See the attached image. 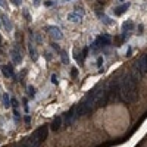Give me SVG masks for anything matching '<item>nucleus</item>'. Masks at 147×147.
Masks as SVG:
<instances>
[{"label":"nucleus","instance_id":"obj_21","mask_svg":"<svg viewBox=\"0 0 147 147\" xmlns=\"http://www.w3.org/2000/svg\"><path fill=\"white\" fill-rule=\"evenodd\" d=\"M102 63H103V56H99V59H97V66L100 68V66H102Z\"/></svg>","mask_w":147,"mask_h":147},{"label":"nucleus","instance_id":"obj_2","mask_svg":"<svg viewBox=\"0 0 147 147\" xmlns=\"http://www.w3.org/2000/svg\"><path fill=\"white\" fill-rule=\"evenodd\" d=\"M76 118H78V116H76L75 106H74V107L69 109V112H66V113H65V116H63V122H65V125H66V127H69V125H71Z\"/></svg>","mask_w":147,"mask_h":147},{"label":"nucleus","instance_id":"obj_11","mask_svg":"<svg viewBox=\"0 0 147 147\" xmlns=\"http://www.w3.org/2000/svg\"><path fill=\"white\" fill-rule=\"evenodd\" d=\"M2 100H3V106H5V107H9V106H11V99H9V94H3Z\"/></svg>","mask_w":147,"mask_h":147},{"label":"nucleus","instance_id":"obj_28","mask_svg":"<svg viewBox=\"0 0 147 147\" xmlns=\"http://www.w3.org/2000/svg\"><path fill=\"white\" fill-rule=\"evenodd\" d=\"M2 25H3V24H2V19H0V27H2Z\"/></svg>","mask_w":147,"mask_h":147},{"label":"nucleus","instance_id":"obj_1","mask_svg":"<svg viewBox=\"0 0 147 147\" xmlns=\"http://www.w3.org/2000/svg\"><path fill=\"white\" fill-rule=\"evenodd\" d=\"M49 127L50 125H41V127H38L37 129H36V131H34V135H36L37 138H38V140L43 143V141H44L46 140V138H47V134H49Z\"/></svg>","mask_w":147,"mask_h":147},{"label":"nucleus","instance_id":"obj_6","mask_svg":"<svg viewBox=\"0 0 147 147\" xmlns=\"http://www.w3.org/2000/svg\"><path fill=\"white\" fill-rule=\"evenodd\" d=\"M46 30L50 31V36L53 37V38H56V40H60V38H62V32H60V30H59L57 27H51V25H49Z\"/></svg>","mask_w":147,"mask_h":147},{"label":"nucleus","instance_id":"obj_25","mask_svg":"<svg viewBox=\"0 0 147 147\" xmlns=\"http://www.w3.org/2000/svg\"><path fill=\"white\" fill-rule=\"evenodd\" d=\"M32 2H34V6H38L40 5V0H32Z\"/></svg>","mask_w":147,"mask_h":147},{"label":"nucleus","instance_id":"obj_17","mask_svg":"<svg viewBox=\"0 0 147 147\" xmlns=\"http://www.w3.org/2000/svg\"><path fill=\"white\" fill-rule=\"evenodd\" d=\"M76 75H78V69H76V68H72V71H71V76H72V78H76Z\"/></svg>","mask_w":147,"mask_h":147},{"label":"nucleus","instance_id":"obj_13","mask_svg":"<svg viewBox=\"0 0 147 147\" xmlns=\"http://www.w3.org/2000/svg\"><path fill=\"white\" fill-rule=\"evenodd\" d=\"M30 55H31V57L36 60L37 59V51H36V49L32 47V43H30Z\"/></svg>","mask_w":147,"mask_h":147},{"label":"nucleus","instance_id":"obj_7","mask_svg":"<svg viewBox=\"0 0 147 147\" xmlns=\"http://www.w3.org/2000/svg\"><path fill=\"white\" fill-rule=\"evenodd\" d=\"M81 19H82V13H80V11L71 12L68 15V21H71V22H80Z\"/></svg>","mask_w":147,"mask_h":147},{"label":"nucleus","instance_id":"obj_19","mask_svg":"<svg viewBox=\"0 0 147 147\" xmlns=\"http://www.w3.org/2000/svg\"><path fill=\"white\" fill-rule=\"evenodd\" d=\"M24 109H25V112H27V113L30 112V107H28V100H27V99H24Z\"/></svg>","mask_w":147,"mask_h":147},{"label":"nucleus","instance_id":"obj_12","mask_svg":"<svg viewBox=\"0 0 147 147\" xmlns=\"http://www.w3.org/2000/svg\"><path fill=\"white\" fill-rule=\"evenodd\" d=\"M60 60H62V63H65V65L69 63V57H68V55L65 51H60Z\"/></svg>","mask_w":147,"mask_h":147},{"label":"nucleus","instance_id":"obj_3","mask_svg":"<svg viewBox=\"0 0 147 147\" xmlns=\"http://www.w3.org/2000/svg\"><path fill=\"white\" fill-rule=\"evenodd\" d=\"M0 71H2L5 78H13V76H15V71H13V65L12 63L2 65V66H0Z\"/></svg>","mask_w":147,"mask_h":147},{"label":"nucleus","instance_id":"obj_18","mask_svg":"<svg viewBox=\"0 0 147 147\" xmlns=\"http://www.w3.org/2000/svg\"><path fill=\"white\" fill-rule=\"evenodd\" d=\"M51 82H53V84H57V82H59V76H57L56 74L51 75Z\"/></svg>","mask_w":147,"mask_h":147},{"label":"nucleus","instance_id":"obj_23","mask_svg":"<svg viewBox=\"0 0 147 147\" xmlns=\"http://www.w3.org/2000/svg\"><path fill=\"white\" fill-rule=\"evenodd\" d=\"M24 121H25V124H30V122H31V116H30V115H27V116L24 118Z\"/></svg>","mask_w":147,"mask_h":147},{"label":"nucleus","instance_id":"obj_15","mask_svg":"<svg viewBox=\"0 0 147 147\" xmlns=\"http://www.w3.org/2000/svg\"><path fill=\"white\" fill-rule=\"evenodd\" d=\"M28 94H30L31 97H34V96H36V88H34L32 85H30V87H28Z\"/></svg>","mask_w":147,"mask_h":147},{"label":"nucleus","instance_id":"obj_29","mask_svg":"<svg viewBox=\"0 0 147 147\" xmlns=\"http://www.w3.org/2000/svg\"><path fill=\"white\" fill-rule=\"evenodd\" d=\"M121 2H124V0H121Z\"/></svg>","mask_w":147,"mask_h":147},{"label":"nucleus","instance_id":"obj_22","mask_svg":"<svg viewBox=\"0 0 147 147\" xmlns=\"http://www.w3.org/2000/svg\"><path fill=\"white\" fill-rule=\"evenodd\" d=\"M0 7H3V9H6V7H7V5H6L5 0H0Z\"/></svg>","mask_w":147,"mask_h":147},{"label":"nucleus","instance_id":"obj_20","mask_svg":"<svg viewBox=\"0 0 147 147\" xmlns=\"http://www.w3.org/2000/svg\"><path fill=\"white\" fill-rule=\"evenodd\" d=\"M11 2L15 5V6H21V3H22V0H11Z\"/></svg>","mask_w":147,"mask_h":147},{"label":"nucleus","instance_id":"obj_27","mask_svg":"<svg viewBox=\"0 0 147 147\" xmlns=\"http://www.w3.org/2000/svg\"><path fill=\"white\" fill-rule=\"evenodd\" d=\"M0 46H2V36H0Z\"/></svg>","mask_w":147,"mask_h":147},{"label":"nucleus","instance_id":"obj_16","mask_svg":"<svg viewBox=\"0 0 147 147\" xmlns=\"http://www.w3.org/2000/svg\"><path fill=\"white\" fill-rule=\"evenodd\" d=\"M13 116H15V122H19V112L13 109Z\"/></svg>","mask_w":147,"mask_h":147},{"label":"nucleus","instance_id":"obj_14","mask_svg":"<svg viewBox=\"0 0 147 147\" xmlns=\"http://www.w3.org/2000/svg\"><path fill=\"white\" fill-rule=\"evenodd\" d=\"M11 106H12L13 109H18V106H19V102L16 100L15 97H12V99H11Z\"/></svg>","mask_w":147,"mask_h":147},{"label":"nucleus","instance_id":"obj_8","mask_svg":"<svg viewBox=\"0 0 147 147\" xmlns=\"http://www.w3.org/2000/svg\"><path fill=\"white\" fill-rule=\"evenodd\" d=\"M0 19H2V24L5 25V28H6L7 31H12V30H13V25H12L11 19L7 18L6 15H0Z\"/></svg>","mask_w":147,"mask_h":147},{"label":"nucleus","instance_id":"obj_4","mask_svg":"<svg viewBox=\"0 0 147 147\" xmlns=\"http://www.w3.org/2000/svg\"><path fill=\"white\" fill-rule=\"evenodd\" d=\"M11 55H12V63L13 65H19L22 62V53H21L19 47H13Z\"/></svg>","mask_w":147,"mask_h":147},{"label":"nucleus","instance_id":"obj_10","mask_svg":"<svg viewBox=\"0 0 147 147\" xmlns=\"http://www.w3.org/2000/svg\"><path fill=\"white\" fill-rule=\"evenodd\" d=\"M134 28V24H132V21H127L124 25H122V31L124 32H129V31H131Z\"/></svg>","mask_w":147,"mask_h":147},{"label":"nucleus","instance_id":"obj_5","mask_svg":"<svg viewBox=\"0 0 147 147\" xmlns=\"http://www.w3.org/2000/svg\"><path fill=\"white\" fill-rule=\"evenodd\" d=\"M129 6H131V5H129L128 2L127 3H124V5H121V6H118V7H115V9H113V13H115V16H121V15H124L128 9H129Z\"/></svg>","mask_w":147,"mask_h":147},{"label":"nucleus","instance_id":"obj_26","mask_svg":"<svg viewBox=\"0 0 147 147\" xmlns=\"http://www.w3.org/2000/svg\"><path fill=\"white\" fill-rule=\"evenodd\" d=\"M46 59H47V60H50V59H51V56H50V53H49V51L46 53Z\"/></svg>","mask_w":147,"mask_h":147},{"label":"nucleus","instance_id":"obj_24","mask_svg":"<svg viewBox=\"0 0 147 147\" xmlns=\"http://www.w3.org/2000/svg\"><path fill=\"white\" fill-rule=\"evenodd\" d=\"M51 47H53V49H56L57 51H60V47H59V44H56V43H51Z\"/></svg>","mask_w":147,"mask_h":147},{"label":"nucleus","instance_id":"obj_9","mask_svg":"<svg viewBox=\"0 0 147 147\" xmlns=\"http://www.w3.org/2000/svg\"><path fill=\"white\" fill-rule=\"evenodd\" d=\"M62 116H56L55 119H53V122H51V129H53V131H59L60 129V125H62Z\"/></svg>","mask_w":147,"mask_h":147}]
</instances>
